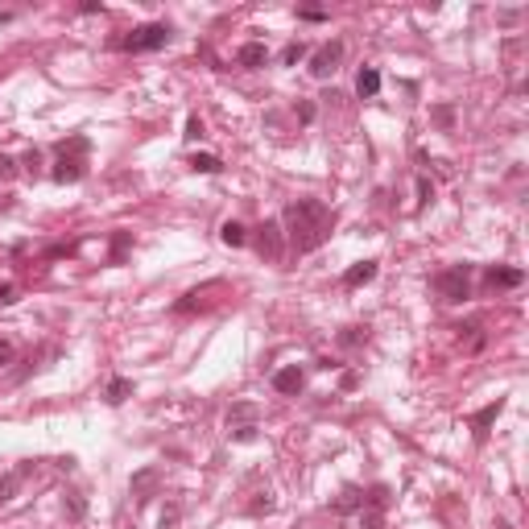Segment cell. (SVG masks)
<instances>
[{
	"label": "cell",
	"instance_id": "4316f807",
	"mask_svg": "<svg viewBox=\"0 0 529 529\" xmlns=\"http://www.w3.org/2000/svg\"><path fill=\"white\" fill-rule=\"evenodd\" d=\"M269 509H273V496L261 492V500H253V513H269Z\"/></svg>",
	"mask_w": 529,
	"mask_h": 529
},
{
	"label": "cell",
	"instance_id": "7402d4cb",
	"mask_svg": "<svg viewBox=\"0 0 529 529\" xmlns=\"http://www.w3.org/2000/svg\"><path fill=\"white\" fill-rule=\"evenodd\" d=\"M418 203H422V207L435 203V186H430V178H418Z\"/></svg>",
	"mask_w": 529,
	"mask_h": 529
},
{
	"label": "cell",
	"instance_id": "52a82bcc",
	"mask_svg": "<svg viewBox=\"0 0 529 529\" xmlns=\"http://www.w3.org/2000/svg\"><path fill=\"white\" fill-rule=\"evenodd\" d=\"M87 174V162L83 157H58V166H54V182H79V178Z\"/></svg>",
	"mask_w": 529,
	"mask_h": 529
},
{
	"label": "cell",
	"instance_id": "6da1fadb",
	"mask_svg": "<svg viewBox=\"0 0 529 529\" xmlns=\"http://www.w3.org/2000/svg\"><path fill=\"white\" fill-rule=\"evenodd\" d=\"M285 227L298 253H314L327 236H331V211L318 199H298L285 207Z\"/></svg>",
	"mask_w": 529,
	"mask_h": 529
},
{
	"label": "cell",
	"instance_id": "ffe728a7",
	"mask_svg": "<svg viewBox=\"0 0 529 529\" xmlns=\"http://www.w3.org/2000/svg\"><path fill=\"white\" fill-rule=\"evenodd\" d=\"M302 58H306V45L302 42H290L281 50V62H285V66H294V62H302Z\"/></svg>",
	"mask_w": 529,
	"mask_h": 529
},
{
	"label": "cell",
	"instance_id": "83f0119b",
	"mask_svg": "<svg viewBox=\"0 0 529 529\" xmlns=\"http://www.w3.org/2000/svg\"><path fill=\"white\" fill-rule=\"evenodd\" d=\"M66 500H71V513L83 517V496H79V492H66Z\"/></svg>",
	"mask_w": 529,
	"mask_h": 529
},
{
	"label": "cell",
	"instance_id": "30bf717a",
	"mask_svg": "<svg viewBox=\"0 0 529 529\" xmlns=\"http://www.w3.org/2000/svg\"><path fill=\"white\" fill-rule=\"evenodd\" d=\"M521 281H526L521 269H496V264L488 269V285H492V290H496V285H500V290H513V285H521Z\"/></svg>",
	"mask_w": 529,
	"mask_h": 529
},
{
	"label": "cell",
	"instance_id": "9a60e30c",
	"mask_svg": "<svg viewBox=\"0 0 529 529\" xmlns=\"http://www.w3.org/2000/svg\"><path fill=\"white\" fill-rule=\"evenodd\" d=\"M190 170H195V174H220L223 162L216 153H195V157H190Z\"/></svg>",
	"mask_w": 529,
	"mask_h": 529
},
{
	"label": "cell",
	"instance_id": "603a6c76",
	"mask_svg": "<svg viewBox=\"0 0 529 529\" xmlns=\"http://www.w3.org/2000/svg\"><path fill=\"white\" fill-rule=\"evenodd\" d=\"M182 136H186V141H203V120H199V116H190V120H186V132H182Z\"/></svg>",
	"mask_w": 529,
	"mask_h": 529
},
{
	"label": "cell",
	"instance_id": "f546056e",
	"mask_svg": "<svg viewBox=\"0 0 529 529\" xmlns=\"http://www.w3.org/2000/svg\"><path fill=\"white\" fill-rule=\"evenodd\" d=\"M298 17H302V21H323V17H327V13H323V8H302V13H298Z\"/></svg>",
	"mask_w": 529,
	"mask_h": 529
},
{
	"label": "cell",
	"instance_id": "8fae6325",
	"mask_svg": "<svg viewBox=\"0 0 529 529\" xmlns=\"http://www.w3.org/2000/svg\"><path fill=\"white\" fill-rule=\"evenodd\" d=\"M372 277H376V261H360V264H352V269L344 273V285L355 290V285H368Z\"/></svg>",
	"mask_w": 529,
	"mask_h": 529
},
{
	"label": "cell",
	"instance_id": "5b68a950",
	"mask_svg": "<svg viewBox=\"0 0 529 529\" xmlns=\"http://www.w3.org/2000/svg\"><path fill=\"white\" fill-rule=\"evenodd\" d=\"M257 248H261V257H269V261L281 257V223L277 220H264L257 227Z\"/></svg>",
	"mask_w": 529,
	"mask_h": 529
},
{
	"label": "cell",
	"instance_id": "d6986e66",
	"mask_svg": "<svg viewBox=\"0 0 529 529\" xmlns=\"http://www.w3.org/2000/svg\"><path fill=\"white\" fill-rule=\"evenodd\" d=\"M132 393V381H125V376H116L112 385H108V405H120L125 397Z\"/></svg>",
	"mask_w": 529,
	"mask_h": 529
},
{
	"label": "cell",
	"instance_id": "8992f818",
	"mask_svg": "<svg viewBox=\"0 0 529 529\" xmlns=\"http://www.w3.org/2000/svg\"><path fill=\"white\" fill-rule=\"evenodd\" d=\"M244 426H257V405L253 401H236L227 409V435L232 430H244Z\"/></svg>",
	"mask_w": 529,
	"mask_h": 529
},
{
	"label": "cell",
	"instance_id": "3957f363",
	"mask_svg": "<svg viewBox=\"0 0 529 529\" xmlns=\"http://www.w3.org/2000/svg\"><path fill=\"white\" fill-rule=\"evenodd\" d=\"M439 294L446 302H463L467 294H472V281H467V264H451V269H442L439 273Z\"/></svg>",
	"mask_w": 529,
	"mask_h": 529
},
{
	"label": "cell",
	"instance_id": "4fadbf2b",
	"mask_svg": "<svg viewBox=\"0 0 529 529\" xmlns=\"http://www.w3.org/2000/svg\"><path fill=\"white\" fill-rule=\"evenodd\" d=\"M355 91H360V99H372V95L381 91V75H376L372 66H364V71L355 75Z\"/></svg>",
	"mask_w": 529,
	"mask_h": 529
},
{
	"label": "cell",
	"instance_id": "e0dca14e",
	"mask_svg": "<svg viewBox=\"0 0 529 529\" xmlns=\"http://www.w3.org/2000/svg\"><path fill=\"white\" fill-rule=\"evenodd\" d=\"M21 480H25L21 472H0V505L17 496V484H21Z\"/></svg>",
	"mask_w": 529,
	"mask_h": 529
},
{
	"label": "cell",
	"instance_id": "cb8c5ba5",
	"mask_svg": "<svg viewBox=\"0 0 529 529\" xmlns=\"http://www.w3.org/2000/svg\"><path fill=\"white\" fill-rule=\"evenodd\" d=\"M13 174H17V162L0 153V182H8V178H13Z\"/></svg>",
	"mask_w": 529,
	"mask_h": 529
},
{
	"label": "cell",
	"instance_id": "7a4b0ae2",
	"mask_svg": "<svg viewBox=\"0 0 529 529\" xmlns=\"http://www.w3.org/2000/svg\"><path fill=\"white\" fill-rule=\"evenodd\" d=\"M166 42H170V25L149 21V25H136L129 38H125V50H132V54H149V50H162Z\"/></svg>",
	"mask_w": 529,
	"mask_h": 529
},
{
	"label": "cell",
	"instance_id": "f1b7e54d",
	"mask_svg": "<svg viewBox=\"0 0 529 529\" xmlns=\"http://www.w3.org/2000/svg\"><path fill=\"white\" fill-rule=\"evenodd\" d=\"M339 339H344V344H348V348H352V344H360V339H364V331H360V327H352V331H344V335H339Z\"/></svg>",
	"mask_w": 529,
	"mask_h": 529
},
{
	"label": "cell",
	"instance_id": "ac0fdd59",
	"mask_svg": "<svg viewBox=\"0 0 529 529\" xmlns=\"http://www.w3.org/2000/svg\"><path fill=\"white\" fill-rule=\"evenodd\" d=\"M360 505H364V492H360V488H344V496L335 500V513H352Z\"/></svg>",
	"mask_w": 529,
	"mask_h": 529
},
{
	"label": "cell",
	"instance_id": "2e32d148",
	"mask_svg": "<svg viewBox=\"0 0 529 529\" xmlns=\"http://www.w3.org/2000/svg\"><path fill=\"white\" fill-rule=\"evenodd\" d=\"M220 240L223 244H227V248H240V244H244V240H248V232H244V227H240V223L236 220H227L220 227Z\"/></svg>",
	"mask_w": 529,
	"mask_h": 529
},
{
	"label": "cell",
	"instance_id": "7c38bea8",
	"mask_svg": "<svg viewBox=\"0 0 529 529\" xmlns=\"http://www.w3.org/2000/svg\"><path fill=\"white\" fill-rule=\"evenodd\" d=\"M273 389H277V393H298V389H302V372H298V368L273 372Z\"/></svg>",
	"mask_w": 529,
	"mask_h": 529
},
{
	"label": "cell",
	"instance_id": "5bb4252c",
	"mask_svg": "<svg viewBox=\"0 0 529 529\" xmlns=\"http://www.w3.org/2000/svg\"><path fill=\"white\" fill-rule=\"evenodd\" d=\"M500 409H505V401H492V405H484V409H480V414L472 418V426H476V435H480V439L488 435V426H492V422L500 418Z\"/></svg>",
	"mask_w": 529,
	"mask_h": 529
},
{
	"label": "cell",
	"instance_id": "277c9868",
	"mask_svg": "<svg viewBox=\"0 0 529 529\" xmlns=\"http://www.w3.org/2000/svg\"><path fill=\"white\" fill-rule=\"evenodd\" d=\"M339 62H344V42L318 45V50L310 54V75H314V79H331V75L339 71Z\"/></svg>",
	"mask_w": 529,
	"mask_h": 529
},
{
	"label": "cell",
	"instance_id": "4dcf8cb0",
	"mask_svg": "<svg viewBox=\"0 0 529 529\" xmlns=\"http://www.w3.org/2000/svg\"><path fill=\"white\" fill-rule=\"evenodd\" d=\"M0 302H4V306L17 302V290H13V285H0Z\"/></svg>",
	"mask_w": 529,
	"mask_h": 529
},
{
	"label": "cell",
	"instance_id": "d4e9b609",
	"mask_svg": "<svg viewBox=\"0 0 529 529\" xmlns=\"http://www.w3.org/2000/svg\"><path fill=\"white\" fill-rule=\"evenodd\" d=\"M368 500H372V509H381V505L389 500V488H385V484H376V488H372V496H368Z\"/></svg>",
	"mask_w": 529,
	"mask_h": 529
},
{
	"label": "cell",
	"instance_id": "1f68e13d",
	"mask_svg": "<svg viewBox=\"0 0 529 529\" xmlns=\"http://www.w3.org/2000/svg\"><path fill=\"white\" fill-rule=\"evenodd\" d=\"M174 521H178V505H174V509H166V513H162V529H166V526H174Z\"/></svg>",
	"mask_w": 529,
	"mask_h": 529
},
{
	"label": "cell",
	"instance_id": "484cf974",
	"mask_svg": "<svg viewBox=\"0 0 529 529\" xmlns=\"http://www.w3.org/2000/svg\"><path fill=\"white\" fill-rule=\"evenodd\" d=\"M13 344H8V339H0V368H4V364H13Z\"/></svg>",
	"mask_w": 529,
	"mask_h": 529
},
{
	"label": "cell",
	"instance_id": "9c48e42d",
	"mask_svg": "<svg viewBox=\"0 0 529 529\" xmlns=\"http://www.w3.org/2000/svg\"><path fill=\"white\" fill-rule=\"evenodd\" d=\"M264 58H269V50H264V42H244L240 50H236V62H240V66H248V71H257V66H264Z\"/></svg>",
	"mask_w": 529,
	"mask_h": 529
},
{
	"label": "cell",
	"instance_id": "44dd1931",
	"mask_svg": "<svg viewBox=\"0 0 529 529\" xmlns=\"http://www.w3.org/2000/svg\"><path fill=\"white\" fill-rule=\"evenodd\" d=\"M360 526H364V529H385V517H381V509H368V513H360Z\"/></svg>",
	"mask_w": 529,
	"mask_h": 529
},
{
	"label": "cell",
	"instance_id": "ba28073f",
	"mask_svg": "<svg viewBox=\"0 0 529 529\" xmlns=\"http://www.w3.org/2000/svg\"><path fill=\"white\" fill-rule=\"evenodd\" d=\"M157 484H162V472H157V467H141V472L132 476L129 488H132V496H136V500H145V496H149Z\"/></svg>",
	"mask_w": 529,
	"mask_h": 529
}]
</instances>
